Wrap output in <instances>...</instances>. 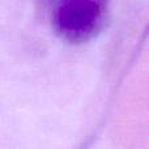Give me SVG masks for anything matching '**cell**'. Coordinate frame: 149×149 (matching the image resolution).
Segmentation results:
<instances>
[{"label": "cell", "instance_id": "cell-1", "mask_svg": "<svg viewBox=\"0 0 149 149\" xmlns=\"http://www.w3.org/2000/svg\"><path fill=\"white\" fill-rule=\"evenodd\" d=\"M111 0H39L52 30L64 42L81 45L94 39L107 21Z\"/></svg>", "mask_w": 149, "mask_h": 149}]
</instances>
